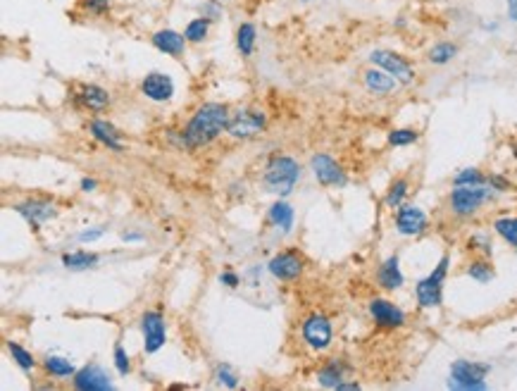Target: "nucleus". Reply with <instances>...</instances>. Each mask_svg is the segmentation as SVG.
I'll return each mask as SVG.
<instances>
[{
	"label": "nucleus",
	"mask_w": 517,
	"mask_h": 391,
	"mask_svg": "<svg viewBox=\"0 0 517 391\" xmlns=\"http://www.w3.org/2000/svg\"><path fill=\"white\" fill-rule=\"evenodd\" d=\"M310 169L315 174V179L322 186H346V172L341 169L334 158H329L327 153H317L310 160Z\"/></svg>",
	"instance_id": "obj_7"
},
{
	"label": "nucleus",
	"mask_w": 517,
	"mask_h": 391,
	"mask_svg": "<svg viewBox=\"0 0 517 391\" xmlns=\"http://www.w3.org/2000/svg\"><path fill=\"white\" fill-rule=\"evenodd\" d=\"M486 181H489V184L494 186L496 191H508V188H510V184H508L506 179H503V177H489Z\"/></svg>",
	"instance_id": "obj_42"
},
{
	"label": "nucleus",
	"mask_w": 517,
	"mask_h": 391,
	"mask_svg": "<svg viewBox=\"0 0 517 391\" xmlns=\"http://www.w3.org/2000/svg\"><path fill=\"white\" fill-rule=\"evenodd\" d=\"M489 365L484 363H472V360H455L451 365V380H448V389L455 391H486L489 384L484 382V377L489 375Z\"/></svg>",
	"instance_id": "obj_3"
},
{
	"label": "nucleus",
	"mask_w": 517,
	"mask_h": 391,
	"mask_svg": "<svg viewBox=\"0 0 517 391\" xmlns=\"http://www.w3.org/2000/svg\"><path fill=\"white\" fill-rule=\"evenodd\" d=\"M219 3H222V0H219Z\"/></svg>",
	"instance_id": "obj_48"
},
{
	"label": "nucleus",
	"mask_w": 517,
	"mask_h": 391,
	"mask_svg": "<svg viewBox=\"0 0 517 391\" xmlns=\"http://www.w3.org/2000/svg\"><path fill=\"white\" fill-rule=\"evenodd\" d=\"M79 101L91 110H106L110 105V94L106 89L96 86V84H86L79 91Z\"/></svg>",
	"instance_id": "obj_22"
},
{
	"label": "nucleus",
	"mask_w": 517,
	"mask_h": 391,
	"mask_svg": "<svg viewBox=\"0 0 517 391\" xmlns=\"http://www.w3.org/2000/svg\"><path fill=\"white\" fill-rule=\"evenodd\" d=\"M369 63L374 67H381L384 72L396 79L398 84H412L415 82V70L403 55L393 53V51H372L369 55Z\"/></svg>",
	"instance_id": "obj_6"
},
{
	"label": "nucleus",
	"mask_w": 517,
	"mask_h": 391,
	"mask_svg": "<svg viewBox=\"0 0 517 391\" xmlns=\"http://www.w3.org/2000/svg\"><path fill=\"white\" fill-rule=\"evenodd\" d=\"M486 184V177L477 167H465L453 177V186H479Z\"/></svg>",
	"instance_id": "obj_32"
},
{
	"label": "nucleus",
	"mask_w": 517,
	"mask_h": 391,
	"mask_svg": "<svg viewBox=\"0 0 517 391\" xmlns=\"http://www.w3.org/2000/svg\"><path fill=\"white\" fill-rule=\"evenodd\" d=\"M377 282L384 286L386 291H396L401 289L405 277L401 272V262H398V255H389L384 262L379 265V272H377Z\"/></svg>",
	"instance_id": "obj_19"
},
{
	"label": "nucleus",
	"mask_w": 517,
	"mask_h": 391,
	"mask_svg": "<svg viewBox=\"0 0 517 391\" xmlns=\"http://www.w3.org/2000/svg\"><path fill=\"white\" fill-rule=\"evenodd\" d=\"M262 129H264V113H260V110H238L236 115L229 117V127H226V132L234 139H250L255 134H260Z\"/></svg>",
	"instance_id": "obj_9"
},
{
	"label": "nucleus",
	"mask_w": 517,
	"mask_h": 391,
	"mask_svg": "<svg viewBox=\"0 0 517 391\" xmlns=\"http://www.w3.org/2000/svg\"><path fill=\"white\" fill-rule=\"evenodd\" d=\"M141 234H125V241H139Z\"/></svg>",
	"instance_id": "obj_46"
},
{
	"label": "nucleus",
	"mask_w": 517,
	"mask_h": 391,
	"mask_svg": "<svg viewBox=\"0 0 517 391\" xmlns=\"http://www.w3.org/2000/svg\"><path fill=\"white\" fill-rule=\"evenodd\" d=\"M369 315H372V320L377 322L379 327H386V329H396V327L405 325V313L396 303L386 301V298H374V301H369Z\"/></svg>",
	"instance_id": "obj_13"
},
{
	"label": "nucleus",
	"mask_w": 517,
	"mask_h": 391,
	"mask_svg": "<svg viewBox=\"0 0 517 391\" xmlns=\"http://www.w3.org/2000/svg\"><path fill=\"white\" fill-rule=\"evenodd\" d=\"M217 382L224 384V387H229V389H236V384H238L236 375L231 372L229 365H219V368H217Z\"/></svg>",
	"instance_id": "obj_36"
},
{
	"label": "nucleus",
	"mask_w": 517,
	"mask_h": 391,
	"mask_svg": "<svg viewBox=\"0 0 517 391\" xmlns=\"http://www.w3.org/2000/svg\"><path fill=\"white\" fill-rule=\"evenodd\" d=\"M346 372H348V365L343 363V360L331 358L329 363L324 365V368L317 372V382L322 384L324 389H336L338 384L343 382V377H346Z\"/></svg>",
	"instance_id": "obj_20"
},
{
	"label": "nucleus",
	"mask_w": 517,
	"mask_h": 391,
	"mask_svg": "<svg viewBox=\"0 0 517 391\" xmlns=\"http://www.w3.org/2000/svg\"><path fill=\"white\" fill-rule=\"evenodd\" d=\"M98 255L96 253H86V250H77V253H67L63 255V265L67 270H89V267H96Z\"/></svg>",
	"instance_id": "obj_24"
},
{
	"label": "nucleus",
	"mask_w": 517,
	"mask_h": 391,
	"mask_svg": "<svg viewBox=\"0 0 517 391\" xmlns=\"http://www.w3.org/2000/svg\"><path fill=\"white\" fill-rule=\"evenodd\" d=\"M300 177V167L298 162L293 160V158H286V155H276L269 160L267 169H264V188H267L269 193H276V196H288L293 191L295 181H298Z\"/></svg>",
	"instance_id": "obj_2"
},
{
	"label": "nucleus",
	"mask_w": 517,
	"mask_h": 391,
	"mask_svg": "<svg viewBox=\"0 0 517 391\" xmlns=\"http://www.w3.org/2000/svg\"><path fill=\"white\" fill-rule=\"evenodd\" d=\"M515 158H517V146H515Z\"/></svg>",
	"instance_id": "obj_47"
},
{
	"label": "nucleus",
	"mask_w": 517,
	"mask_h": 391,
	"mask_svg": "<svg viewBox=\"0 0 517 391\" xmlns=\"http://www.w3.org/2000/svg\"><path fill=\"white\" fill-rule=\"evenodd\" d=\"M91 136H94L96 141H101L103 146H108L110 150H117V153L122 150L120 132H117L113 124H108V122H103V120L91 122Z\"/></svg>",
	"instance_id": "obj_21"
},
{
	"label": "nucleus",
	"mask_w": 517,
	"mask_h": 391,
	"mask_svg": "<svg viewBox=\"0 0 517 391\" xmlns=\"http://www.w3.org/2000/svg\"><path fill=\"white\" fill-rule=\"evenodd\" d=\"M448 267H451V258L443 255V258L439 260V265H436L427 277L417 282L415 296H417V303H420L422 308H439V305L443 303V282H446Z\"/></svg>",
	"instance_id": "obj_4"
},
{
	"label": "nucleus",
	"mask_w": 517,
	"mask_h": 391,
	"mask_svg": "<svg viewBox=\"0 0 517 391\" xmlns=\"http://www.w3.org/2000/svg\"><path fill=\"white\" fill-rule=\"evenodd\" d=\"M141 332H143V348L146 353H158L165 346L167 332H165V317L151 310L141 317Z\"/></svg>",
	"instance_id": "obj_11"
},
{
	"label": "nucleus",
	"mask_w": 517,
	"mask_h": 391,
	"mask_svg": "<svg viewBox=\"0 0 517 391\" xmlns=\"http://www.w3.org/2000/svg\"><path fill=\"white\" fill-rule=\"evenodd\" d=\"M8 351H10V356H12V360H15L17 365H20V368L24 370V372H32L34 370V365H36V360H34V356L32 353L27 351V348H22L20 344H8Z\"/></svg>",
	"instance_id": "obj_33"
},
{
	"label": "nucleus",
	"mask_w": 517,
	"mask_h": 391,
	"mask_svg": "<svg viewBox=\"0 0 517 391\" xmlns=\"http://www.w3.org/2000/svg\"><path fill=\"white\" fill-rule=\"evenodd\" d=\"M208 29H210V20H208V17H198V20H191L186 24L184 36H186L189 44H200V41L208 36Z\"/></svg>",
	"instance_id": "obj_28"
},
{
	"label": "nucleus",
	"mask_w": 517,
	"mask_h": 391,
	"mask_svg": "<svg viewBox=\"0 0 517 391\" xmlns=\"http://www.w3.org/2000/svg\"><path fill=\"white\" fill-rule=\"evenodd\" d=\"M141 91H143L146 98H151V101L155 103H165L170 101L172 94H174V82L162 75V72H151V75L143 77V82H141Z\"/></svg>",
	"instance_id": "obj_15"
},
{
	"label": "nucleus",
	"mask_w": 517,
	"mask_h": 391,
	"mask_svg": "<svg viewBox=\"0 0 517 391\" xmlns=\"http://www.w3.org/2000/svg\"><path fill=\"white\" fill-rule=\"evenodd\" d=\"M255 27L253 24H241L236 32V48L241 51L243 58H248V55H253V48H255Z\"/></svg>",
	"instance_id": "obj_26"
},
{
	"label": "nucleus",
	"mask_w": 517,
	"mask_h": 391,
	"mask_svg": "<svg viewBox=\"0 0 517 391\" xmlns=\"http://www.w3.org/2000/svg\"><path fill=\"white\" fill-rule=\"evenodd\" d=\"M455 55H458V46L451 44V41H441V44L429 48L427 58H429V63H432V65H448Z\"/></svg>",
	"instance_id": "obj_25"
},
{
	"label": "nucleus",
	"mask_w": 517,
	"mask_h": 391,
	"mask_svg": "<svg viewBox=\"0 0 517 391\" xmlns=\"http://www.w3.org/2000/svg\"><path fill=\"white\" fill-rule=\"evenodd\" d=\"M153 46L158 48L160 53L165 55H172V58H181L184 55V48H186V36L174 32V29H160V32L153 34Z\"/></svg>",
	"instance_id": "obj_16"
},
{
	"label": "nucleus",
	"mask_w": 517,
	"mask_h": 391,
	"mask_svg": "<svg viewBox=\"0 0 517 391\" xmlns=\"http://www.w3.org/2000/svg\"><path fill=\"white\" fill-rule=\"evenodd\" d=\"M229 110L219 103H205L196 110V115L184 129V143L189 148H200V146L215 141L222 132L229 127Z\"/></svg>",
	"instance_id": "obj_1"
},
{
	"label": "nucleus",
	"mask_w": 517,
	"mask_h": 391,
	"mask_svg": "<svg viewBox=\"0 0 517 391\" xmlns=\"http://www.w3.org/2000/svg\"><path fill=\"white\" fill-rule=\"evenodd\" d=\"M494 274H496L494 267H491L486 260H475V262H470V267H467V277H472L479 284H489L491 279H494Z\"/></svg>",
	"instance_id": "obj_31"
},
{
	"label": "nucleus",
	"mask_w": 517,
	"mask_h": 391,
	"mask_svg": "<svg viewBox=\"0 0 517 391\" xmlns=\"http://www.w3.org/2000/svg\"><path fill=\"white\" fill-rule=\"evenodd\" d=\"M470 248H479L484 255H491V241H489V236H486V234H475L470 239Z\"/></svg>",
	"instance_id": "obj_39"
},
{
	"label": "nucleus",
	"mask_w": 517,
	"mask_h": 391,
	"mask_svg": "<svg viewBox=\"0 0 517 391\" xmlns=\"http://www.w3.org/2000/svg\"><path fill=\"white\" fill-rule=\"evenodd\" d=\"M362 82H365V89L374 96H389L398 86L396 79H393L389 72L381 70V67H372V70H367L365 77H362Z\"/></svg>",
	"instance_id": "obj_18"
},
{
	"label": "nucleus",
	"mask_w": 517,
	"mask_h": 391,
	"mask_svg": "<svg viewBox=\"0 0 517 391\" xmlns=\"http://www.w3.org/2000/svg\"><path fill=\"white\" fill-rule=\"evenodd\" d=\"M103 234H106V229H86V231H82V234H79V241H82V243H89V241L101 239Z\"/></svg>",
	"instance_id": "obj_40"
},
{
	"label": "nucleus",
	"mask_w": 517,
	"mask_h": 391,
	"mask_svg": "<svg viewBox=\"0 0 517 391\" xmlns=\"http://www.w3.org/2000/svg\"><path fill=\"white\" fill-rule=\"evenodd\" d=\"M84 8L91 12V15H106L110 10V0H84Z\"/></svg>",
	"instance_id": "obj_37"
},
{
	"label": "nucleus",
	"mask_w": 517,
	"mask_h": 391,
	"mask_svg": "<svg viewBox=\"0 0 517 391\" xmlns=\"http://www.w3.org/2000/svg\"><path fill=\"white\" fill-rule=\"evenodd\" d=\"M429 219L424 215L422 207L417 205H408L403 203L401 207H396V231L403 236H417L427 229Z\"/></svg>",
	"instance_id": "obj_10"
},
{
	"label": "nucleus",
	"mask_w": 517,
	"mask_h": 391,
	"mask_svg": "<svg viewBox=\"0 0 517 391\" xmlns=\"http://www.w3.org/2000/svg\"><path fill=\"white\" fill-rule=\"evenodd\" d=\"M508 17L517 22V0H508Z\"/></svg>",
	"instance_id": "obj_43"
},
{
	"label": "nucleus",
	"mask_w": 517,
	"mask_h": 391,
	"mask_svg": "<svg viewBox=\"0 0 517 391\" xmlns=\"http://www.w3.org/2000/svg\"><path fill=\"white\" fill-rule=\"evenodd\" d=\"M494 229L501 239H506L510 246L517 248V217H498L494 222Z\"/></svg>",
	"instance_id": "obj_29"
},
{
	"label": "nucleus",
	"mask_w": 517,
	"mask_h": 391,
	"mask_svg": "<svg viewBox=\"0 0 517 391\" xmlns=\"http://www.w3.org/2000/svg\"><path fill=\"white\" fill-rule=\"evenodd\" d=\"M74 389L79 391H108L113 389V382H110V375L98 365H86L74 375Z\"/></svg>",
	"instance_id": "obj_14"
},
{
	"label": "nucleus",
	"mask_w": 517,
	"mask_h": 391,
	"mask_svg": "<svg viewBox=\"0 0 517 391\" xmlns=\"http://www.w3.org/2000/svg\"><path fill=\"white\" fill-rule=\"evenodd\" d=\"M115 365H117V372H120V375H129V370H132V363H129L127 351L120 344L115 346Z\"/></svg>",
	"instance_id": "obj_35"
},
{
	"label": "nucleus",
	"mask_w": 517,
	"mask_h": 391,
	"mask_svg": "<svg viewBox=\"0 0 517 391\" xmlns=\"http://www.w3.org/2000/svg\"><path fill=\"white\" fill-rule=\"evenodd\" d=\"M303 339H305V344L310 348H315V351L329 348L331 339H334V329H331L329 317L317 315V313L307 317L303 322Z\"/></svg>",
	"instance_id": "obj_8"
},
{
	"label": "nucleus",
	"mask_w": 517,
	"mask_h": 391,
	"mask_svg": "<svg viewBox=\"0 0 517 391\" xmlns=\"http://www.w3.org/2000/svg\"><path fill=\"white\" fill-rule=\"evenodd\" d=\"M408 191H410L408 179H396V181H393V184L389 186V191H386L384 203L389 205V207H401V205H403V200H405V196H408Z\"/></svg>",
	"instance_id": "obj_30"
},
{
	"label": "nucleus",
	"mask_w": 517,
	"mask_h": 391,
	"mask_svg": "<svg viewBox=\"0 0 517 391\" xmlns=\"http://www.w3.org/2000/svg\"><path fill=\"white\" fill-rule=\"evenodd\" d=\"M82 188H84V191H94V188H96V179H84L82 181Z\"/></svg>",
	"instance_id": "obj_45"
},
{
	"label": "nucleus",
	"mask_w": 517,
	"mask_h": 391,
	"mask_svg": "<svg viewBox=\"0 0 517 391\" xmlns=\"http://www.w3.org/2000/svg\"><path fill=\"white\" fill-rule=\"evenodd\" d=\"M219 0H208V3H203L200 5V15L203 17H208V20H217V17L222 15V10H219Z\"/></svg>",
	"instance_id": "obj_38"
},
{
	"label": "nucleus",
	"mask_w": 517,
	"mask_h": 391,
	"mask_svg": "<svg viewBox=\"0 0 517 391\" xmlns=\"http://www.w3.org/2000/svg\"><path fill=\"white\" fill-rule=\"evenodd\" d=\"M269 222H272L274 227H281L284 234H288L293 227V207L284 203V200H276V203L269 207Z\"/></svg>",
	"instance_id": "obj_23"
},
{
	"label": "nucleus",
	"mask_w": 517,
	"mask_h": 391,
	"mask_svg": "<svg viewBox=\"0 0 517 391\" xmlns=\"http://www.w3.org/2000/svg\"><path fill=\"white\" fill-rule=\"evenodd\" d=\"M15 210L22 217H27V222H32V227H39V224L48 222V219L58 215V207L48 203V200H27V203L15 205Z\"/></svg>",
	"instance_id": "obj_17"
},
{
	"label": "nucleus",
	"mask_w": 517,
	"mask_h": 391,
	"mask_svg": "<svg viewBox=\"0 0 517 391\" xmlns=\"http://www.w3.org/2000/svg\"><path fill=\"white\" fill-rule=\"evenodd\" d=\"M267 270L272 272V277L281 279V282H293V279L300 277L303 272V258H300L295 250H284V253L274 255L269 260Z\"/></svg>",
	"instance_id": "obj_12"
},
{
	"label": "nucleus",
	"mask_w": 517,
	"mask_h": 391,
	"mask_svg": "<svg viewBox=\"0 0 517 391\" xmlns=\"http://www.w3.org/2000/svg\"><path fill=\"white\" fill-rule=\"evenodd\" d=\"M494 196V188L479 186H455L451 191V210L458 217H470Z\"/></svg>",
	"instance_id": "obj_5"
},
{
	"label": "nucleus",
	"mask_w": 517,
	"mask_h": 391,
	"mask_svg": "<svg viewBox=\"0 0 517 391\" xmlns=\"http://www.w3.org/2000/svg\"><path fill=\"white\" fill-rule=\"evenodd\" d=\"M420 139V134L415 129H393L389 132V143L391 146H410Z\"/></svg>",
	"instance_id": "obj_34"
},
{
	"label": "nucleus",
	"mask_w": 517,
	"mask_h": 391,
	"mask_svg": "<svg viewBox=\"0 0 517 391\" xmlns=\"http://www.w3.org/2000/svg\"><path fill=\"white\" fill-rule=\"evenodd\" d=\"M43 368L46 372H51L53 377H72L77 375V370H74V365L70 363L67 358H60V356H48L43 360Z\"/></svg>",
	"instance_id": "obj_27"
},
{
	"label": "nucleus",
	"mask_w": 517,
	"mask_h": 391,
	"mask_svg": "<svg viewBox=\"0 0 517 391\" xmlns=\"http://www.w3.org/2000/svg\"><path fill=\"white\" fill-rule=\"evenodd\" d=\"M219 282L224 286H229V289H234V286H238V277L234 272H222L219 274Z\"/></svg>",
	"instance_id": "obj_41"
},
{
	"label": "nucleus",
	"mask_w": 517,
	"mask_h": 391,
	"mask_svg": "<svg viewBox=\"0 0 517 391\" xmlns=\"http://www.w3.org/2000/svg\"><path fill=\"white\" fill-rule=\"evenodd\" d=\"M336 389L338 391H353V389H360V384H355V382H341Z\"/></svg>",
	"instance_id": "obj_44"
}]
</instances>
